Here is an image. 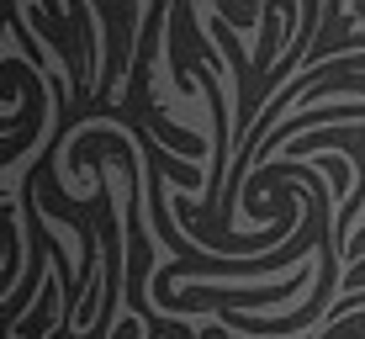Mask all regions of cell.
I'll return each mask as SVG.
<instances>
[{
    "label": "cell",
    "mask_w": 365,
    "mask_h": 339,
    "mask_svg": "<svg viewBox=\"0 0 365 339\" xmlns=\"http://www.w3.org/2000/svg\"><path fill=\"white\" fill-rule=\"evenodd\" d=\"M312 281H318V265H302L286 275V281H265V286H255V281H233V286H201L191 281L185 292H175L165 313H217V308H238V313H255V308H286V303H297V297H307L312 292Z\"/></svg>",
    "instance_id": "obj_1"
},
{
    "label": "cell",
    "mask_w": 365,
    "mask_h": 339,
    "mask_svg": "<svg viewBox=\"0 0 365 339\" xmlns=\"http://www.w3.org/2000/svg\"><path fill=\"white\" fill-rule=\"evenodd\" d=\"M349 255H365V233H355V238H349Z\"/></svg>",
    "instance_id": "obj_3"
},
{
    "label": "cell",
    "mask_w": 365,
    "mask_h": 339,
    "mask_svg": "<svg viewBox=\"0 0 365 339\" xmlns=\"http://www.w3.org/2000/svg\"><path fill=\"white\" fill-rule=\"evenodd\" d=\"M349 16H355V21H365V0H355V6H349Z\"/></svg>",
    "instance_id": "obj_4"
},
{
    "label": "cell",
    "mask_w": 365,
    "mask_h": 339,
    "mask_svg": "<svg viewBox=\"0 0 365 339\" xmlns=\"http://www.w3.org/2000/svg\"><path fill=\"white\" fill-rule=\"evenodd\" d=\"M318 170H329V186H334V191H344V186H349V165H344V159H323Z\"/></svg>",
    "instance_id": "obj_2"
}]
</instances>
